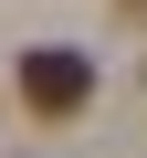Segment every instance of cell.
<instances>
[{
  "label": "cell",
  "mask_w": 147,
  "mask_h": 158,
  "mask_svg": "<svg viewBox=\"0 0 147 158\" xmlns=\"http://www.w3.org/2000/svg\"><path fill=\"white\" fill-rule=\"evenodd\" d=\"M126 11H147V0H126Z\"/></svg>",
  "instance_id": "2"
},
{
  "label": "cell",
  "mask_w": 147,
  "mask_h": 158,
  "mask_svg": "<svg viewBox=\"0 0 147 158\" xmlns=\"http://www.w3.org/2000/svg\"><path fill=\"white\" fill-rule=\"evenodd\" d=\"M21 106H32V116H84V106H95V53L32 42V53H21Z\"/></svg>",
  "instance_id": "1"
}]
</instances>
